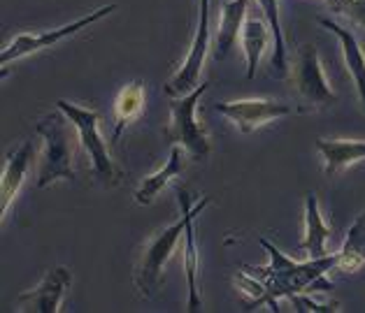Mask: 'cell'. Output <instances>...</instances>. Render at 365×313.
<instances>
[{
    "instance_id": "6da1fadb",
    "label": "cell",
    "mask_w": 365,
    "mask_h": 313,
    "mask_svg": "<svg viewBox=\"0 0 365 313\" xmlns=\"http://www.w3.org/2000/svg\"><path fill=\"white\" fill-rule=\"evenodd\" d=\"M261 246L270 250V265L265 270H261V267H245V270L265 283L272 311H279V297H291V295L298 292L333 290V283L326 279V274L335 270L337 253L324 258H309V262H296L284 255L277 246H272L268 239H261Z\"/></svg>"
},
{
    "instance_id": "7a4b0ae2",
    "label": "cell",
    "mask_w": 365,
    "mask_h": 313,
    "mask_svg": "<svg viewBox=\"0 0 365 313\" xmlns=\"http://www.w3.org/2000/svg\"><path fill=\"white\" fill-rule=\"evenodd\" d=\"M177 195H180L182 216L177 218L173 226H168L158 232V235L147 244L145 253L140 258V265L135 272V285L145 297H154L156 290L161 288L165 265L175 253L177 241L184 237V230L189 226V221L198 216V213L210 204V198H200L198 202H191V195L186 193V188H182V186L177 188Z\"/></svg>"
},
{
    "instance_id": "3957f363",
    "label": "cell",
    "mask_w": 365,
    "mask_h": 313,
    "mask_svg": "<svg viewBox=\"0 0 365 313\" xmlns=\"http://www.w3.org/2000/svg\"><path fill=\"white\" fill-rule=\"evenodd\" d=\"M70 119L63 112L47 114L38 121V135L44 142V154L38 172V188H49L56 184L58 179H68L75 181V167H73V142H70L68 132Z\"/></svg>"
},
{
    "instance_id": "277c9868",
    "label": "cell",
    "mask_w": 365,
    "mask_h": 313,
    "mask_svg": "<svg viewBox=\"0 0 365 313\" xmlns=\"http://www.w3.org/2000/svg\"><path fill=\"white\" fill-rule=\"evenodd\" d=\"M56 110L63 112L70 119V123H73V128L77 130L84 154L88 156V160H91V174L101 184L110 186V188L119 186L121 174L110 156L108 144H105L101 137V114L96 110H86V107L68 102V100H58Z\"/></svg>"
},
{
    "instance_id": "5b68a950",
    "label": "cell",
    "mask_w": 365,
    "mask_h": 313,
    "mask_svg": "<svg viewBox=\"0 0 365 313\" xmlns=\"http://www.w3.org/2000/svg\"><path fill=\"white\" fill-rule=\"evenodd\" d=\"M210 84H200L195 86L191 93H186L182 97H173L170 102V114H173V123L168 128L165 137L173 144H182L193 160L205 158L212 151L210 144V135L200 128L198 119H195V112H198V102L200 97L207 93Z\"/></svg>"
},
{
    "instance_id": "8992f818",
    "label": "cell",
    "mask_w": 365,
    "mask_h": 313,
    "mask_svg": "<svg viewBox=\"0 0 365 313\" xmlns=\"http://www.w3.org/2000/svg\"><path fill=\"white\" fill-rule=\"evenodd\" d=\"M293 88H296L298 100L302 102L300 112H312L319 107H331L337 102L328 77L324 73L322 58L314 44H302L298 49V63L293 73Z\"/></svg>"
},
{
    "instance_id": "52a82bcc",
    "label": "cell",
    "mask_w": 365,
    "mask_h": 313,
    "mask_svg": "<svg viewBox=\"0 0 365 313\" xmlns=\"http://www.w3.org/2000/svg\"><path fill=\"white\" fill-rule=\"evenodd\" d=\"M210 51V0H200L198 5V26H195V35L191 42V49L186 53L182 68L177 70L175 77L165 84V93L170 97H182L191 93L198 84L202 75L205 60H207Z\"/></svg>"
},
{
    "instance_id": "ba28073f",
    "label": "cell",
    "mask_w": 365,
    "mask_h": 313,
    "mask_svg": "<svg viewBox=\"0 0 365 313\" xmlns=\"http://www.w3.org/2000/svg\"><path fill=\"white\" fill-rule=\"evenodd\" d=\"M114 10H117V5H105V7H101V10H96L91 14L82 16V19H77L73 23L63 26V28L44 31V33H21V35H16V38L3 49V53H0V63H3V65H10L12 60L21 58V56H31V53H35V51L54 47V44H58L61 40L73 38L75 33L86 28V26H91L96 21L105 19V16H110Z\"/></svg>"
},
{
    "instance_id": "9c48e42d",
    "label": "cell",
    "mask_w": 365,
    "mask_h": 313,
    "mask_svg": "<svg viewBox=\"0 0 365 313\" xmlns=\"http://www.w3.org/2000/svg\"><path fill=\"white\" fill-rule=\"evenodd\" d=\"M215 110L233 121L242 135H249V132H254L261 125L291 114L293 107L279 100H268V97H245V100L233 102H217Z\"/></svg>"
},
{
    "instance_id": "30bf717a",
    "label": "cell",
    "mask_w": 365,
    "mask_h": 313,
    "mask_svg": "<svg viewBox=\"0 0 365 313\" xmlns=\"http://www.w3.org/2000/svg\"><path fill=\"white\" fill-rule=\"evenodd\" d=\"M70 283H73V274H70L68 267H54V270L47 272V276H44L38 288L21 292L16 304L21 307V311H40V313L61 311V304H63Z\"/></svg>"
},
{
    "instance_id": "8fae6325",
    "label": "cell",
    "mask_w": 365,
    "mask_h": 313,
    "mask_svg": "<svg viewBox=\"0 0 365 313\" xmlns=\"http://www.w3.org/2000/svg\"><path fill=\"white\" fill-rule=\"evenodd\" d=\"M35 160V144L33 142H21V144L12 147L5 156V169H3V181H0V216L5 218L7 209L14 202L16 193L24 186L29 169Z\"/></svg>"
},
{
    "instance_id": "7c38bea8",
    "label": "cell",
    "mask_w": 365,
    "mask_h": 313,
    "mask_svg": "<svg viewBox=\"0 0 365 313\" xmlns=\"http://www.w3.org/2000/svg\"><path fill=\"white\" fill-rule=\"evenodd\" d=\"M249 10V0H226L221 5L219 12V26H217V35H215V60H224L230 49H233L235 40L242 33V26L247 21V12Z\"/></svg>"
},
{
    "instance_id": "4fadbf2b",
    "label": "cell",
    "mask_w": 365,
    "mask_h": 313,
    "mask_svg": "<svg viewBox=\"0 0 365 313\" xmlns=\"http://www.w3.org/2000/svg\"><path fill=\"white\" fill-rule=\"evenodd\" d=\"M322 26L340 40L344 65H346V70H349V77L354 82L356 93H359V97H361V105L365 107V53L361 49V42L356 40V35L351 31L342 28L340 23H335L331 19H322Z\"/></svg>"
},
{
    "instance_id": "5bb4252c",
    "label": "cell",
    "mask_w": 365,
    "mask_h": 313,
    "mask_svg": "<svg viewBox=\"0 0 365 313\" xmlns=\"http://www.w3.org/2000/svg\"><path fill=\"white\" fill-rule=\"evenodd\" d=\"M186 169V149L182 144H173L170 156H168L165 165L158 169V172L149 174L145 181L140 184V188L135 191V200L140 204H151L156 200V195L165 191L170 186L173 179H177Z\"/></svg>"
},
{
    "instance_id": "9a60e30c",
    "label": "cell",
    "mask_w": 365,
    "mask_h": 313,
    "mask_svg": "<svg viewBox=\"0 0 365 313\" xmlns=\"http://www.w3.org/2000/svg\"><path fill=\"white\" fill-rule=\"evenodd\" d=\"M317 149L324 156L326 176H335L344 167L365 160V139H319Z\"/></svg>"
},
{
    "instance_id": "2e32d148",
    "label": "cell",
    "mask_w": 365,
    "mask_h": 313,
    "mask_svg": "<svg viewBox=\"0 0 365 313\" xmlns=\"http://www.w3.org/2000/svg\"><path fill=\"white\" fill-rule=\"evenodd\" d=\"M328 239H331V226L322 216L319 200L314 193H307L305 200V239L300 241V248L307 250L309 258L328 255Z\"/></svg>"
},
{
    "instance_id": "e0dca14e",
    "label": "cell",
    "mask_w": 365,
    "mask_h": 313,
    "mask_svg": "<svg viewBox=\"0 0 365 313\" xmlns=\"http://www.w3.org/2000/svg\"><path fill=\"white\" fill-rule=\"evenodd\" d=\"M240 38H242V47H245V56H247V79H254L258 65H261L263 53L270 49V44L274 47L272 28L268 21L247 19Z\"/></svg>"
},
{
    "instance_id": "ac0fdd59",
    "label": "cell",
    "mask_w": 365,
    "mask_h": 313,
    "mask_svg": "<svg viewBox=\"0 0 365 313\" xmlns=\"http://www.w3.org/2000/svg\"><path fill=\"white\" fill-rule=\"evenodd\" d=\"M142 107H145V84L142 82H130L119 91L117 95V105H114V114H117V128L112 132V144L119 142L123 135V130L138 119L142 114Z\"/></svg>"
},
{
    "instance_id": "d6986e66",
    "label": "cell",
    "mask_w": 365,
    "mask_h": 313,
    "mask_svg": "<svg viewBox=\"0 0 365 313\" xmlns=\"http://www.w3.org/2000/svg\"><path fill=\"white\" fill-rule=\"evenodd\" d=\"M363 267H365V211L351 226V230L346 232L342 250L337 253L335 270H340L344 274H351V272L363 270Z\"/></svg>"
},
{
    "instance_id": "ffe728a7",
    "label": "cell",
    "mask_w": 365,
    "mask_h": 313,
    "mask_svg": "<svg viewBox=\"0 0 365 313\" xmlns=\"http://www.w3.org/2000/svg\"><path fill=\"white\" fill-rule=\"evenodd\" d=\"M258 7L265 14V21L270 23L274 35L272 47V75L274 77H289V53H287V40H284L282 19H279V3L277 0H256Z\"/></svg>"
},
{
    "instance_id": "44dd1931",
    "label": "cell",
    "mask_w": 365,
    "mask_h": 313,
    "mask_svg": "<svg viewBox=\"0 0 365 313\" xmlns=\"http://www.w3.org/2000/svg\"><path fill=\"white\" fill-rule=\"evenodd\" d=\"M198 218V216H195ZM195 218L189 221L184 230V267L189 283V311H200L202 299L198 290V246H195Z\"/></svg>"
},
{
    "instance_id": "7402d4cb",
    "label": "cell",
    "mask_w": 365,
    "mask_h": 313,
    "mask_svg": "<svg viewBox=\"0 0 365 313\" xmlns=\"http://www.w3.org/2000/svg\"><path fill=\"white\" fill-rule=\"evenodd\" d=\"M293 302V307L296 311H302V313H333V311H340V304L337 302H319V299H312V292H298V295H291L289 297Z\"/></svg>"
},
{
    "instance_id": "603a6c76",
    "label": "cell",
    "mask_w": 365,
    "mask_h": 313,
    "mask_svg": "<svg viewBox=\"0 0 365 313\" xmlns=\"http://www.w3.org/2000/svg\"><path fill=\"white\" fill-rule=\"evenodd\" d=\"M326 3H331L333 7H337V0H326Z\"/></svg>"
}]
</instances>
